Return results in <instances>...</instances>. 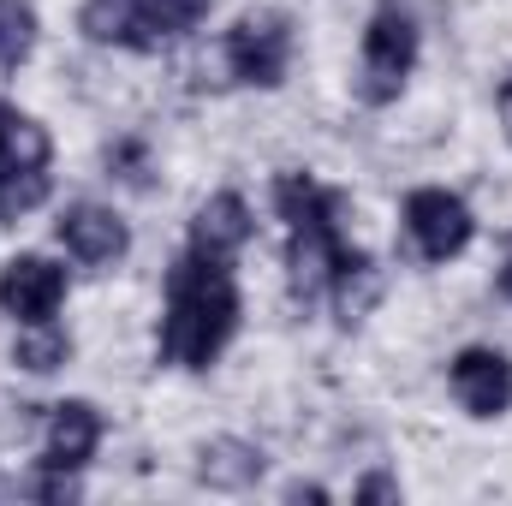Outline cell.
Instances as JSON below:
<instances>
[{
	"label": "cell",
	"instance_id": "1",
	"mask_svg": "<svg viewBox=\"0 0 512 506\" xmlns=\"http://www.w3.org/2000/svg\"><path fill=\"white\" fill-rule=\"evenodd\" d=\"M239 328V286L227 262L185 251L167 268V310H161V364L209 370Z\"/></svg>",
	"mask_w": 512,
	"mask_h": 506
},
{
	"label": "cell",
	"instance_id": "2",
	"mask_svg": "<svg viewBox=\"0 0 512 506\" xmlns=\"http://www.w3.org/2000/svg\"><path fill=\"white\" fill-rule=\"evenodd\" d=\"M274 203H280L286 233H292V245H286L292 292H298V298H322V292L334 286L346 251H352L346 233H340V221H346V191H328V185H316L310 173H280V179H274Z\"/></svg>",
	"mask_w": 512,
	"mask_h": 506
},
{
	"label": "cell",
	"instance_id": "3",
	"mask_svg": "<svg viewBox=\"0 0 512 506\" xmlns=\"http://www.w3.org/2000/svg\"><path fill=\"white\" fill-rule=\"evenodd\" d=\"M48 131L12 102H0V227L48 197Z\"/></svg>",
	"mask_w": 512,
	"mask_h": 506
},
{
	"label": "cell",
	"instance_id": "4",
	"mask_svg": "<svg viewBox=\"0 0 512 506\" xmlns=\"http://www.w3.org/2000/svg\"><path fill=\"white\" fill-rule=\"evenodd\" d=\"M417 66V24L405 6H376L370 30H364V72H358V96L370 108H387L399 102L405 78Z\"/></svg>",
	"mask_w": 512,
	"mask_h": 506
},
{
	"label": "cell",
	"instance_id": "5",
	"mask_svg": "<svg viewBox=\"0 0 512 506\" xmlns=\"http://www.w3.org/2000/svg\"><path fill=\"white\" fill-rule=\"evenodd\" d=\"M227 66L239 84H256V90H274L292 66V18L274 12V6H256L245 12L233 30H227Z\"/></svg>",
	"mask_w": 512,
	"mask_h": 506
},
{
	"label": "cell",
	"instance_id": "6",
	"mask_svg": "<svg viewBox=\"0 0 512 506\" xmlns=\"http://www.w3.org/2000/svg\"><path fill=\"white\" fill-rule=\"evenodd\" d=\"M405 233H411V245L423 262H447V256H459L471 245V233H477V221H471V209L453 197V191H411L405 197Z\"/></svg>",
	"mask_w": 512,
	"mask_h": 506
},
{
	"label": "cell",
	"instance_id": "7",
	"mask_svg": "<svg viewBox=\"0 0 512 506\" xmlns=\"http://www.w3.org/2000/svg\"><path fill=\"white\" fill-rule=\"evenodd\" d=\"M96 441H102V417H96L90 399H60V405H48V423H42V465H48V471H72V477H78V471L90 465Z\"/></svg>",
	"mask_w": 512,
	"mask_h": 506
},
{
	"label": "cell",
	"instance_id": "8",
	"mask_svg": "<svg viewBox=\"0 0 512 506\" xmlns=\"http://www.w3.org/2000/svg\"><path fill=\"white\" fill-rule=\"evenodd\" d=\"M66 298V274L48 256H12L0 268V310L18 322H48Z\"/></svg>",
	"mask_w": 512,
	"mask_h": 506
},
{
	"label": "cell",
	"instance_id": "9",
	"mask_svg": "<svg viewBox=\"0 0 512 506\" xmlns=\"http://www.w3.org/2000/svg\"><path fill=\"white\" fill-rule=\"evenodd\" d=\"M54 239L78 256L84 268H108V262H120L126 245H131L126 221H120L114 209H102V203H72V209L54 221Z\"/></svg>",
	"mask_w": 512,
	"mask_h": 506
},
{
	"label": "cell",
	"instance_id": "10",
	"mask_svg": "<svg viewBox=\"0 0 512 506\" xmlns=\"http://www.w3.org/2000/svg\"><path fill=\"white\" fill-rule=\"evenodd\" d=\"M453 393L471 417H501L512 405V364L489 346H465L453 358Z\"/></svg>",
	"mask_w": 512,
	"mask_h": 506
},
{
	"label": "cell",
	"instance_id": "11",
	"mask_svg": "<svg viewBox=\"0 0 512 506\" xmlns=\"http://www.w3.org/2000/svg\"><path fill=\"white\" fill-rule=\"evenodd\" d=\"M251 245V203L239 191H221L197 209L191 221V251L197 256H215V262H233V256Z\"/></svg>",
	"mask_w": 512,
	"mask_h": 506
},
{
	"label": "cell",
	"instance_id": "12",
	"mask_svg": "<svg viewBox=\"0 0 512 506\" xmlns=\"http://www.w3.org/2000/svg\"><path fill=\"white\" fill-rule=\"evenodd\" d=\"M262 471H268L262 447H256V441H239V435H221V441H209V447L197 453V483H203V489L239 495V489H251Z\"/></svg>",
	"mask_w": 512,
	"mask_h": 506
},
{
	"label": "cell",
	"instance_id": "13",
	"mask_svg": "<svg viewBox=\"0 0 512 506\" xmlns=\"http://www.w3.org/2000/svg\"><path fill=\"white\" fill-rule=\"evenodd\" d=\"M209 6H215V0H143V6H137V18H131L126 48H137V54L167 48L173 36H185V30L197 24Z\"/></svg>",
	"mask_w": 512,
	"mask_h": 506
},
{
	"label": "cell",
	"instance_id": "14",
	"mask_svg": "<svg viewBox=\"0 0 512 506\" xmlns=\"http://www.w3.org/2000/svg\"><path fill=\"white\" fill-rule=\"evenodd\" d=\"M328 292H334L340 322L352 328V322H364V316L376 310V298H382V268H376L364 251H346V262H340V274H334Z\"/></svg>",
	"mask_w": 512,
	"mask_h": 506
},
{
	"label": "cell",
	"instance_id": "15",
	"mask_svg": "<svg viewBox=\"0 0 512 506\" xmlns=\"http://www.w3.org/2000/svg\"><path fill=\"white\" fill-rule=\"evenodd\" d=\"M66 358H72V340L54 322H24V334L12 340V364L30 370V376H54Z\"/></svg>",
	"mask_w": 512,
	"mask_h": 506
},
{
	"label": "cell",
	"instance_id": "16",
	"mask_svg": "<svg viewBox=\"0 0 512 506\" xmlns=\"http://www.w3.org/2000/svg\"><path fill=\"white\" fill-rule=\"evenodd\" d=\"M36 48V12L24 0H0V72L24 66Z\"/></svg>",
	"mask_w": 512,
	"mask_h": 506
},
{
	"label": "cell",
	"instance_id": "17",
	"mask_svg": "<svg viewBox=\"0 0 512 506\" xmlns=\"http://www.w3.org/2000/svg\"><path fill=\"white\" fill-rule=\"evenodd\" d=\"M137 6H143V0H84V12H78V30H84L90 42H126V36H131V18H137Z\"/></svg>",
	"mask_w": 512,
	"mask_h": 506
},
{
	"label": "cell",
	"instance_id": "18",
	"mask_svg": "<svg viewBox=\"0 0 512 506\" xmlns=\"http://www.w3.org/2000/svg\"><path fill=\"white\" fill-rule=\"evenodd\" d=\"M358 501H399V483L376 471V477H364V483H358Z\"/></svg>",
	"mask_w": 512,
	"mask_h": 506
},
{
	"label": "cell",
	"instance_id": "19",
	"mask_svg": "<svg viewBox=\"0 0 512 506\" xmlns=\"http://www.w3.org/2000/svg\"><path fill=\"white\" fill-rule=\"evenodd\" d=\"M495 114H501V126H507V143H512V78H501V90H495Z\"/></svg>",
	"mask_w": 512,
	"mask_h": 506
},
{
	"label": "cell",
	"instance_id": "20",
	"mask_svg": "<svg viewBox=\"0 0 512 506\" xmlns=\"http://www.w3.org/2000/svg\"><path fill=\"white\" fill-rule=\"evenodd\" d=\"M286 501H328V489H322V483H292V489H286Z\"/></svg>",
	"mask_w": 512,
	"mask_h": 506
},
{
	"label": "cell",
	"instance_id": "21",
	"mask_svg": "<svg viewBox=\"0 0 512 506\" xmlns=\"http://www.w3.org/2000/svg\"><path fill=\"white\" fill-rule=\"evenodd\" d=\"M501 292L512 298V251H507V262H501Z\"/></svg>",
	"mask_w": 512,
	"mask_h": 506
}]
</instances>
